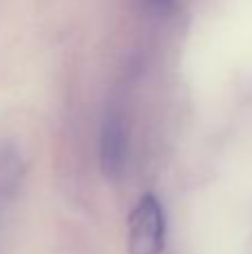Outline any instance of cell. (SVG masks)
<instances>
[{"label":"cell","mask_w":252,"mask_h":254,"mask_svg":"<svg viewBox=\"0 0 252 254\" xmlns=\"http://www.w3.org/2000/svg\"><path fill=\"white\" fill-rule=\"evenodd\" d=\"M98 158H101V172L107 181H119L125 174L129 158V129L125 116L116 110L107 112L103 121Z\"/></svg>","instance_id":"7a4b0ae2"},{"label":"cell","mask_w":252,"mask_h":254,"mask_svg":"<svg viewBox=\"0 0 252 254\" xmlns=\"http://www.w3.org/2000/svg\"><path fill=\"white\" fill-rule=\"evenodd\" d=\"M147 4H150V7H154V9H170L174 4V0H147Z\"/></svg>","instance_id":"277c9868"},{"label":"cell","mask_w":252,"mask_h":254,"mask_svg":"<svg viewBox=\"0 0 252 254\" xmlns=\"http://www.w3.org/2000/svg\"><path fill=\"white\" fill-rule=\"evenodd\" d=\"M168 221L165 207L152 192L138 198L127 219V252L129 254H161L165 250Z\"/></svg>","instance_id":"6da1fadb"},{"label":"cell","mask_w":252,"mask_h":254,"mask_svg":"<svg viewBox=\"0 0 252 254\" xmlns=\"http://www.w3.org/2000/svg\"><path fill=\"white\" fill-rule=\"evenodd\" d=\"M27 174V163L13 145L0 147V216L16 201Z\"/></svg>","instance_id":"3957f363"}]
</instances>
